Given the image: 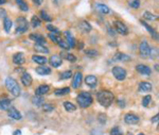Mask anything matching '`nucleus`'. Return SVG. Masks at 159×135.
<instances>
[{
	"label": "nucleus",
	"instance_id": "f257e3e1",
	"mask_svg": "<svg viewBox=\"0 0 159 135\" xmlns=\"http://www.w3.org/2000/svg\"><path fill=\"white\" fill-rule=\"evenodd\" d=\"M96 99L102 106L104 108H108L109 105L112 103L114 99H115V96L114 94L109 92V90H101L96 94Z\"/></svg>",
	"mask_w": 159,
	"mask_h": 135
},
{
	"label": "nucleus",
	"instance_id": "f03ea898",
	"mask_svg": "<svg viewBox=\"0 0 159 135\" xmlns=\"http://www.w3.org/2000/svg\"><path fill=\"white\" fill-rule=\"evenodd\" d=\"M5 86H7L9 92H11L14 97H18L20 95V87H19L18 83H17L16 80L11 78V77L7 78V80H5Z\"/></svg>",
	"mask_w": 159,
	"mask_h": 135
},
{
	"label": "nucleus",
	"instance_id": "7ed1b4c3",
	"mask_svg": "<svg viewBox=\"0 0 159 135\" xmlns=\"http://www.w3.org/2000/svg\"><path fill=\"white\" fill-rule=\"evenodd\" d=\"M77 100H78L79 105H80L81 108H83V109L88 108V106H90L91 103H92V97H91V95L89 94V93H87V92L81 93V94L78 96Z\"/></svg>",
	"mask_w": 159,
	"mask_h": 135
},
{
	"label": "nucleus",
	"instance_id": "20e7f679",
	"mask_svg": "<svg viewBox=\"0 0 159 135\" xmlns=\"http://www.w3.org/2000/svg\"><path fill=\"white\" fill-rule=\"evenodd\" d=\"M16 23H17V27H16V33L17 34H22L25 33L28 28H29V23L25 17H19L16 19Z\"/></svg>",
	"mask_w": 159,
	"mask_h": 135
},
{
	"label": "nucleus",
	"instance_id": "39448f33",
	"mask_svg": "<svg viewBox=\"0 0 159 135\" xmlns=\"http://www.w3.org/2000/svg\"><path fill=\"white\" fill-rule=\"evenodd\" d=\"M111 72H112L114 77L118 81H123L126 78V70L124 68L120 67V66H115V67L112 68Z\"/></svg>",
	"mask_w": 159,
	"mask_h": 135
},
{
	"label": "nucleus",
	"instance_id": "423d86ee",
	"mask_svg": "<svg viewBox=\"0 0 159 135\" xmlns=\"http://www.w3.org/2000/svg\"><path fill=\"white\" fill-rule=\"evenodd\" d=\"M115 28L117 32L120 34H122V35H126V34L128 33V29H127V27L122 23V21H120V20H116L115 21Z\"/></svg>",
	"mask_w": 159,
	"mask_h": 135
},
{
	"label": "nucleus",
	"instance_id": "0eeeda50",
	"mask_svg": "<svg viewBox=\"0 0 159 135\" xmlns=\"http://www.w3.org/2000/svg\"><path fill=\"white\" fill-rule=\"evenodd\" d=\"M139 49H140V54H141V56H142V57H146V56H148L151 48H150V45L148 44V41H141Z\"/></svg>",
	"mask_w": 159,
	"mask_h": 135
},
{
	"label": "nucleus",
	"instance_id": "6e6552de",
	"mask_svg": "<svg viewBox=\"0 0 159 135\" xmlns=\"http://www.w3.org/2000/svg\"><path fill=\"white\" fill-rule=\"evenodd\" d=\"M124 121L127 124H136L139 121V117L137 115H135V114L130 113V114H126L125 116H124Z\"/></svg>",
	"mask_w": 159,
	"mask_h": 135
},
{
	"label": "nucleus",
	"instance_id": "1a4fd4ad",
	"mask_svg": "<svg viewBox=\"0 0 159 135\" xmlns=\"http://www.w3.org/2000/svg\"><path fill=\"white\" fill-rule=\"evenodd\" d=\"M85 83L88 85L89 87H91V88H94L96 86V84H98V79H96V76L93 75H89L87 76L85 78Z\"/></svg>",
	"mask_w": 159,
	"mask_h": 135
},
{
	"label": "nucleus",
	"instance_id": "9d476101",
	"mask_svg": "<svg viewBox=\"0 0 159 135\" xmlns=\"http://www.w3.org/2000/svg\"><path fill=\"white\" fill-rule=\"evenodd\" d=\"M136 70H137L139 74L144 76H150L151 75V68L146 66V65H143V64H139L136 66Z\"/></svg>",
	"mask_w": 159,
	"mask_h": 135
},
{
	"label": "nucleus",
	"instance_id": "9b49d317",
	"mask_svg": "<svg viewBox=\"0 0 159 135\" xmlns=\"http://www.w3.org/2000/svg\"><path fill=\"white\" fill-rule=\"evenodd\" d=\"M82 80H83V76L81 72H77L73 76V81H72V87L73 88H79L82 84Z\"/></svg>",
	"mask_w": 159,
	"mask_h": 135
},
{
	"label": "nucleus",
	"instance_id": "f8f14e48",
	"mask_svg": "<svg viewBox=\"0 0 159 135\" xmlns=\"http://www.w3.org/2000/svg\"><path fill=\"white\" fill-rule=\"evenodd\" d=\"M25 61H26L25 54L22 52H17L13 55V62H14V64H16V65H22V64L25 63Z\"/></svg>",
	"mask_w": 159,
	"mask_h": 135
},
{
	"label": "nucleus",
	"instance_id": "ddd939ff",
	"mask_svg": "<svg viewBox=\"0 0 159 135\" xmlns=\"http://www.w3.org/2000/svg\"><path fill=\"white\" fill-rule=\"evenodd\" d=\"M49 62H50V65H51V66H53L54 68L59 67V66L62 65V63H63L62 57H61V56H59V55H52L51 57H50Z\"/></svg>",
	"mask_w": 159,
	"mask_h": 135
},
{
	"label": "nucleus",
	"instance_id": "4468645a",
	"mask_svg": "<svg viewBox=\"0 0 159 135\" xmlns=\"http://www.w3.org/2000/svg\"><path fill=\"white\" fill-rule=\"evenodd\" d=\"M114 61H117V62H127V61H130V56L126 55L124 53L121 52H117L112 57Z\"/></svg>",
	"mask_w": 159,
	"mask_h": 135
},
{
	"label": "nucleus",
	"instance_id": "2eb2a0df",
	"mask_svg": "<svg viewBox=\"0 0 159 135\" xmlns=\"http://www.w3.org/2000/svg\"><path fill=\"white\" fill-rule=\"evenodd\" d=\"M33 82V79H32V77L30 74L28 72H23L21 76V83L25 85V86H30L31 84Z\"/></svg>",
	"mask_w": 159,
	"mask_h": 135
},
{
	"label": "nucleus",
	"instance_id": "dca6fc26",
	"mask_svg": "<svg viewBox=\"0 0 159 135\" xmlns=\"http://www.w3.org/2000/svg\"><path fill=\"white\" fill-rule=\"evenodd\" d=\"M79 29L83 32V33H88V32H90L91 31V26H90V23H88V21H86V20H83V21H81L80 23V25H79Z\"/></svg>",
	"mask_w": 159,
	"mask_h": 135
},
{
	"label": "nucleus",
	"instance_id": "f3484780",
	"mask_svg": "<svg viewBox=\"0 0 159 135\" xmlns=\"http://www.w3.org/2000/svg\"><path fill=\"white\" fill-rule=\"evenodd\" d=\"M30 38L33 39L34 41H36V44H39V45H45L46 44V38L43 35H41V34H36V33L31 34Z\"/></svg>",
	"mask_w": 159,
	"mask_h": 135
},
{
	"label": "nucleus",
	"instance_id": "a211bd4d",
	"mask_svg": "<svg viewBox=\"0 0 159 135\" xmlns=\"http://www.w3.org/2000/svg\"><path fill=\"white\" fill-rule=\"evenodd\" d=\"M49 90H50L49 85L43 84V85H39V86L37 87L36 90H35V94H36V96H44V95H46L48 93Z\"/></svg>",
	"mask_w": 159,
	"mask_h": 135
},
{
	"label": "nucleus",
	"instance_id": "6ab92c4d",
	"mask_svg": "<svg viewBox=\"0 0 159 135\" xmlns=\"http://www.w3.org/2000/svg\"><path fill=\"white\" fill-rule=\"evenodd\" d=\"M139 92L141 93H148L152 90V84L148 82H140L139 83V87H138Z\"/></svg>",
	"mask_w": 159,
	"mask_h": 135
},
{
	"label": "nucleus",
	"instance_id": "aec40b11",
	"mask_svg": "<svg viewBox=\"0 0 159 135\" xmlns=\"http://www.w3.org/2000/svg\"><path fill=\"white\" fill-rule=\"evenodd\" d=\"M36 74H38L39 76H48L51 74V68L47 67V66H39V67L36 68Z\"/></svg>",
	"mask_w": 159,
	"mask_h": 135
},
{
	"label": "nucleus",
	"instance_id": "412c9836",
	"mask_svg": "<svg viewBox=\"0 0 159 135\" xmlns=\"http://www.w3.org/2000/svg\"><path fill=\"white\" fill-rule=\"evenodd\" d=\"M7 111H9V116L11 117V118H13V119H15V120L21 119V114L15 109V108H10Z\"/></svg>",
	"mask_w": 159,
	"mask_h": 135
},
{
	"label": "nucleus",
	"instance_id": "4be33fe9",
	"mask_svg": "<svg viewBox=\"0 0 159 135\" xmlns=\"http://www.w3.org/2000/svg\"><path fill=\"white\" fill-rule=\"evenodd\" d=\"M64 33H65V37H66V39H67V44L69 45L70 48H73L74 45H75V39H74L73 35H72L71 32H69V31H65Z\"/></svg>",
	"mask_w": 159,
	"mask_h": 135
},
{
	"label": "nucleus",
	"instance_id": "5701e85b",
	"mask_svg": "<svg viewBox=\"0 0 159 135\" xmlns=\"http://www.w3.org/2000/svg\"><path fill=\"white\" fill-rule=\"evenodd\" d=\"M140 23H142V25H143V27H144L145 29H146V30H148V32L151 33V35L153 36V38H156V39H158V35H157V32L155 31V29H153V28H152L151 26H148V23H146L144 21V20H140Z\"/></svg>",
	"mask_w": 159,
	"mask_h": 135
},
{
	"label": "nucleus",
	"instance_id": "b1692460",
	"mask_svg": "<svg viewBox=\"0 0 159 135\" xmlns=\"http://www.w3.org/2000/svg\"><path fill=\"white\" fill-rule=\"evenodd\" d=\"M96 9L102 14H108L110 12V10H109L107 5H105L103 3H96Z\"/></svg>",
	"mask_w": 159,
	"mask_h": 135
},
{
	"label": "nucleus",
	"instance_id": "393cba45",
	"mask_svg": "<svg viewBox=\"0 0 159 135\" xmlns=\"http://www.w3.org/2000/svg\"><path fill=\"white\" fill-rule=\"evenodd\" d=\"M17 5L19 7V9L21 10L22 12H28L29 11V5L26 2V0H15Z\"/></svg>",
	"mask_w": 159,
	"mask_h": 135
},
{
	"label": "nucleus",
	"instance_id": "a878e982",
	"mask_svg": "<svg viewBox=\"0 0 159 135\" xmlns=\"http://www.w3.org/2000/svg\"><path fill=\"white\" fill-rule=\"evenodd\" d=\"M32 60H33V62L39 64V65H45V64L48 62V60L45 56H41V55H33L32 56Z\"/></svg>",
	"mask_w": 159,
	"mask_h": 135
},
{
	"label": "nucleus",
	"instance_id": "bb28decb",
	"mask_svg": "<svg viewBox=\"0 0 159 135\" xmlns=\"http://www.w3.org/2000/svg\"><path fill=\"white\" fill-rule=\"evenodd\" d=\"M12 25H13V23H12V20L9 18V17H5V18L3 19V28L7 33H10V32H11Z\"/></svg>",
	"mask_w": 159,
	"mask_h": 135
},
{
	"label": "nucleus",
	"instance_id": "cd10ccee",
	"mask_svg": "<svg viewBox=\"0 0 159 135\" xmlns=\"http://www.w3.org/2000/svg\"><path fill=\"white\" fill-rule=\"evenodd\" d=\"M11 108V100L9 99H1L0 100V109L7 111Z\"/></svg>",
	"mask_w": 159,
	"mask_h": 135
},
{
	"label": "nucleus",
	"instance_id": "c85d7f7f",
	"mask_svg": "<svg viewBox=\"0 0 159 135\" xmlns=\"http://www.w3.org/2000/svg\"><path fill=\"white\" fill-rule=\"evenodd\" d=\"M70 93V88L69 87H64V88H57L55 90L56 96H65V95Z\"/></svg>",
	"mask_w": 159,
	"mask_h": 135
},
{
	"label": "nucleus",
	"instance_id": "c756f323",
	"mask_svg": "<svg viewBox=\"0 0 159 135\" xmlns=\"http://www.w3.org/2000/svg\"><path fill=\"white\" fill-rule=\"evenodd\" d=\"M64 108H65V110H66L67 112H74L77 110V106L69 101L64 102Z\"/></svg>",
	"mask_w": 159,
	"mask_h": 135
},
{
	"label": "nucleus",
	"instance_id": "7c9ffc66",
	"mask_svg": "<svg viewBox=\"0 0 159 135\" xmlns=\"http://www.w3.org/2000/svg\"><path fill=\"white\" fill-rule=\"evenodd\" d=\"M34 49L38 51V52H41V53H49V49L46 47L45 45H39V44H35L34 46Z\"/></svg>",
	"mask_w": 159,
	"mask_h": 135
},
{
	"label": "nucleus",
	"instance_id": "2f4dec72",
	"mask_svg": "<svg viewBox=\"0 0 159 135\" xmlns=\"http://www.w3.org/2000/svg\"><path fill=\"white\" fill-rule=\"evenodd\" d=\"M61 57H65L67 60L71 62V63H73L77 61V56L74 55V54H71V53H61Z\"/></svg>",
	"mask_w": 159,
	"mask_h": 135
},
{
	"label": "nucleus",
	"instance_id": "473e14b6",
	"mask_svg": "<svg viewBox=\"0 0 159 135\" xmlns=\"http://www.w3.org/2000/svg\"><path fill=\"white\" fill-rule=\"evenodd\" d=\"M32 102H33V104H35L36 106H39V105L44 104V99L41 98V96H35V97L32 98Z\"/></svg>",
	"mask_w": 159,
	"mask_h": 135
},
{
	"label": "nucleus",
	"instance_id": "72a5a7b5",
	"mask_svg": "<svg viewBox=\"0 0 159 135\" xmlns=\"http://www.w3.org/2000/svg\"><path fill=\"white\" fill-rule=\"evenodd\" d=\"M143 17H144L146 20H152V21H154L156 19H158V16L152 14L151 12H144V13H143Z\"/></svg>",
	"mask_w": 159,
	"mask_h": 135
},
{
	"label": "nucleus",
	"instance_id": "f704fd0d",
	"mask_svg": "<svg viewBox=\"0 0 159 135\" xmlns=\"http://www.w3.org/2000/svg\"><path fill=\"white\" fill-rule=\"evenodd\" d=\"M31 25H32V27H33V28H37V27H39L41 25V19L38 18L37 16H33V17H32V19H31Z\"/></svg>",
	"mask_w": 159,
	"mask_h": 135
},
{
	"label": "nucleus",
	"instance_id": "c9c22d12",
	"mask_svg": "<svg viewBox=\"0 0 159 135\" xmlns=\"http://www.w3.org/2000/svg\"><path fill=\"white\" fill-rule=\"evenodd\" d=\"M128 5L133 9H138L140 7V0H128Z\"/></svg>",
	"mask_w": 159,
	"mask_h": 135
},
{
	"label": "nucleus",
	"instance_id": "e433bc0d",
	"mask_svg": "<svg viewBox=\"0 0 159 135\" xmlns=\"http://www.w3.org/2000/svg\"><path fill=\"white\" fill-rule=\"evenodd\" d=\"M72 77V72L70 70H67V72H64L63 74H61V77L59 79L61 80H67V79H70Z\"/></svg>",
	"mask_w": 159,
	"mask_h": 135
},
{
	"label": "nucleus",
	"instance_id": "4c0bfd02",
	"mask_svg": "<svg viewBox=\"0 0 159 135\" xmlns=\"http://www.w3.org/2000/svg\"><path fill=\"white\" fill-rule=\"evenodd\" d=\"M47 29L53 34H56V35H59V34H61V31H59L56 27L52 26V25H48V26H47Z\"/></svg>",
	"mask_w": 159,
	"mask_h": 135
},
{
	"label": "nucleus",
	"instance_id": "58836bf2",
	"mask_svg": "<svg viewBox=\"0 0 159 135\" xmlns=\"http://www.w3.org/2000/svg\"><path fill=\"white\" fill-rule=\"evenodd\" d=\"M49 38H50L52 41H54L55 44H59V41H62L61 37H59V35H56V34H53V33H49Z\"/></svg>",
	"mask_w": 159,
	"mask_h": 135
},
{
	"label": "nucleus",
	"instance_id": "ea45409f",
	"mask_svg": "<svg viewBox=\"0 0 159 135\" xmlns=\"http://www.w3.org/2000/svg\"><path fill=\"white\" fill-rule=\"evenodd\" d=\"M85 54L90 56V57H93V56L98 55L99 53H98V51H96V49H88V50H85Z\"/></svg>",
	"mask_w": 159,
	"mask_h": 135
},
{
	"label": "nucleus",
	"instance_id": "a19ab883",
	"mask_svg": "<svg viewBox=\"0 0 159 135\" xmlns=\"http://www.w3.org/2000/svg\"><path fill=\"white\" fill-rule=\"evenodd\" d=\"M41 18L44 19L45 21H51L52 20V17L50 15H49L47 12H45V11H41Z\"/></svg>",
	"mask_w": 159,
	"mask_h": 135
},
{
	"label": "nucleus",
	"instance_id": "79ce46f5",
	"mask_svg": "<svg viewBox=\"0 0 159 135\" xmlns=\"http://www.w3.org/2000/svg\"><path fill=\"white\" fill-rule=\"evenodd\" d=\"M151 101H152V97H151L150 95H148V96H145V97L142 99V105L146 108V106H148V105H150Z\"/></svg>",
	"mask_w": 159,
	"mask_h": 135
},
{
	"label": "nucleus",
	"instance_id": "37998d69",
	"mask_svg": "<svg viewBox=\"0 0 159 135\" xmlns=\"http://www.w3.org/2000/svg\"><path fill=\"white\" fill-rule=\"evenodd\" d=\"M148 55L151 56L152 59H155V57H157L158 56V49L157 48H153L150 50V54Z\"/></svg>",
	"mask_w": 159,
	"mask_h": 135
},
{
	"label": "nucleus",
	"instance_id": "c03bdc74",
	"mask_svg": "<svg viewBox=\"0 0 159 135\" xmlns=\"http://www.w3.org/2000/svg\"><path fill=\"white\" fill-rule=\"evenodd\" d=\"M110 135H122V132L120 131L119 127H115V128H112V129H111Z\"/></svg>",
	"mask_w": 159,
	"mask_h": 135
},
{
	"label": "nucleus",
	"instance_id": "a18cd8bd",
	"mask_svg": "<svg viewBox=\"0 0 159 135\" xmlns=\"http://www.w3.org/2000/svg\"><path fill=\"white\" fill-rule=\"evenodd\" d=\"M43 109L45 112H52L54 110V106L52 104H43Z\"/></svg>",
	"mask_w": 159,
	"mask_h": 135
},
{
	"label": "nucleus",
	"instance_id": "49530a36",
	"mask_svg": "<svg viewBox=\"0 0 159 135\" xmlns=\"http://www.w3.org/2000/svg\"><path fill=\"white\" fill-rule=\"evenodd\" d=\"M57 45L61 47V48H63V49H65V50H68V49H70V47H69V45L67 44V41H61L57 44Z\"/></svg>",
	"mask_w": 159,
	"mask_h": 135
},
{
	"label": "nucleus",
	"instance_id": "de8ad7c7",
	"mask_svg": "<svg viewBox=\"0 0 159 135\" xmlns=\"http://www.w3.org/2000/svg\"><path fill=\"white\" fill-rule=\"evenodd\" d=\"M98 120H99V122L102 124H104L105 122H106V116L104 115V114H100L99 115V118H98Z\"/></svg>",
	"mask_w": 159,
	"mask_h": 135
},
{
	"label": "nucleus",
	"instance_id": "09e8293b",
	"mask_svg": "<svg viewBox=\"0 0 159 135\" xmlns=\"http://www.w3.org/2000/svg\"><path fill=\"white\" fill-rule=\"evenodd\" d=\"M0 17H1V18H5V17H7V11H5V10H4V9H0Z\"/></svg>",
	"mask_w": 159,
	"mask_h": 135
},
{
	"label": "nucleus",
	"instance_id": "8fccbe9b",
	"mask_svg": "<svg viewBox=\"0 0 159 135\" xmlns=\"http://www.w3.org/2000/svg\"><path fill=\"white\" fill-rule=\"evenodd\" d=\"M158 117H159L158 114H157L156 116L153 117V118H152V122H153V124H155V122H156V124H157V122H158Z\"/></svg>",
	"mask_w": 159,
	"mask_h": 135
},
{
	"label": "nucleus",
	"instance_id": "3c124183",
	"mask_svg": "<svg viewBox=\"0 0 159 135\" xmlns=\"http://www.w3.org/2000/svg\"><path fill=\"white\" fill-rule=\"evenodd\" d=\"M32 1H33L36 5H41V4L43 3V1H44V0H32Z\"/></svg>",
	"mask_w": 159,
	"mask_h": 135
},
{
	"label": "nucleus",
	"instance_id": "603ef678",
	"mask_svg": "<svg viewBox=\"0 0 159 135\" xmlns=\"http://www.w3.org/2000/svg\"><path fill=\"white\" fill-rule=\"evenodd\" d=\"M118 104L120 105V106H122V108H124V105H125V103L123 102V100H119V101H118Z\"/></svg>",
	"mask_w": 159,
	"mask_h": 135
},
{
	"label": "nucleus",
	"instance_id": "864d4df0",
	"mask_svg": "<svg viewBox=\"0 0 159 135\" xmlns=\"http://www.w3.org/2000/svg\"><path fill=\"white\" fill-rule=\"evenodd\" d=\"M20 134H21V131H20V130H16V131L13 133V135H20Z\"/></svg>",
	"mask_w": 159,
	"mask_h": 135
},
{
	"label": "nucleus",
	"instance_id": "5fc2aeb1",
	"mask_svg": "<svg viewBox=\"0 0 159 135\" xmlns=\"http://www.w3.org/2000/svg\"><path fill=\"white\" fill-rule=\"evenodd\" d=\"M7 2V0H0V4H4Z\"/></svg>",
	"mask_w": 159,
	"mask_h": 135
},
{
	"label": "nucleus",
	"instance_id": "6e6d98bb",
	"mask_svg": "<svg viewBox=\"0 0 159 135\" xmlns=\"http://www.w3.org/2000/svg\"><path fill=\"white\" fill-rule=\"evenodd\" d=\"M138 135H144V134H143V133H139Z\"/></svg>",
	"mask_w": 159,
	"mask_h": 135
},
{
	"label": "nucleus",
	"instance_id": "4d7b16f0",
	"mask_svg": "<svg viewBox=\"0 0 159 135\" xmlns=\"http://www.w3.org/2000/svg\"><path fill=\"white\" fill-rule=\"evenodd\" d=\"M128 135H133V134H132V133H128Z\"/></svg>",
	"mask_w": 159,
	"mask_h": 135
}]
</instances>
